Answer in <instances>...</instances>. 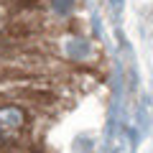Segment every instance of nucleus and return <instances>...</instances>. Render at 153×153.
Instances as JSON below:
<instances>
[{"label":"nucleus","mask_w":153,"mask_h":153,"mask_svg":"<svg viewBox=\"0 0 153 153\" xmlns=\"http://www.w3.org/2000/svg\"><path fill=\"white\" fill-rule=\"evenodd\" d=\"M0 125L3 128H21L23 125V112L16 105H8V107H0Z\"/></svg>","instance_id":"1"},{"label":"nucleus","mask_w":153,"mask_h":153,"mask_svg":"<svg viewBox=\"0 0 153 153\" xmlns=\"http://www.w3.org/2000/svg\"><path fill=\"white\" fill-rule=\"evenodd\" d=\"M66 51H69V56H74V59H82V56L89 54V46H87V41H71V44L66 46Z\"/></svg>","instance_id":"2"},{"label":"nucleus","mask_w":153,"mask_h":153,"mask_svg":"<svg viewBox=\"0 0 153 153\" xmlns=\"http://www.w3.org/2000/svg\"><path fill=\"white\" fill-rule=\"evenodd\" d=\"M54 10L59 16H69L71 13V0H54Z\"/></svg>","instance_id":"3"}]
</instances>
